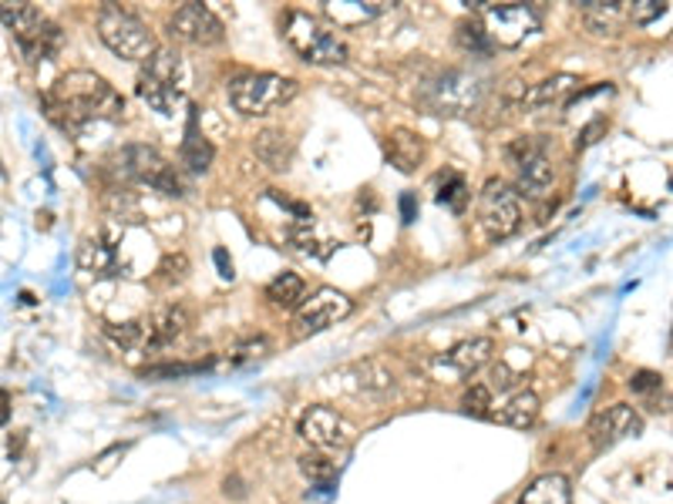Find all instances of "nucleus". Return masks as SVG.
<instances>
[{
	"instance_id": "nucleus-1",
	"label": "nucleus",
	"mask_w": 673,
	"mask_h": 504,
	"mask_svg": "<svg viewBox=\"0 0 673 504\" xmlns=\"http://www.w3.org/2000/svg\"><path fill=\"white\" fill-rule=\"evenodd\" d=\"M47 115L65 131H81L91 122H122L125 98L94 71H68L47 94Z\"/></svg>"
},
{
	"instance_id": "nucleus-2",
	"label": "nucleus",
	"mask_w": 673,
	"mask_h": 504,
	"mask_svg": "<svg viewBox=\"0 0 673 504\" xmlns=\"http://www.w3.org/2000/svg\"><path fill=\"white\" fill-rule=\"evenodd\" d=\"M189 91V65L175 47H159L156 55L141 65L138 75V98L159 115H175Z\"/></svg>"
},
{
	"instance_id": "nucleus-3",
	"label": "nucleus",
	"mask_w": 673,
	"mask_h": 504,
	"mask_svg": "<svg viewBox=\"0 0 673 504\" xmlns=\"http://www.w3.org/2000/svg\"><path fill=\"white\" fill-rule=\"evenodd\" d=\"M297 91L300 84L294 78H283L273 71H250L229 81V105L247 118H263L283 105H290Z\"/></svg>"
},
{
	"instance_id": "nucleus-4",
	"label": "nucleus",
	"mask_w": 673,
	"mask_h": 504,
	"mask_svg": "<svg viewBox=\"0 0 673 504\" xmlns=\"http://www.w3.org/2000/svg\"><path fill=\"white\" fill-rule=\"evenodd\" d=\"M112 172L122 182L149 185V188H156L159 195H169V198L185 195V185H182L175 165H169L152 145H125L122 151H115Z\"/></svg>"
},
{
	"instance_id": "nucleus-5",
	"label": "nucleus",
	"mask_w": 673,
	"mask_h": 504,
	"mask_svg": "<svg viewBox=\"0 0 673 504\" xmlns=\"http://www.w3.org/2000/svg\"><path fill=\"white\" fill-rule=\"evenodd\" d=\"M99 37L105 41V47L112 55L125 58V61H141L146 65L156 55V37L149 31V24L135 18L132 11L118 8V4H105L99 14Z\"/></svg>"
},
{
	"instance_id": "nucleus-6",
	"label": "nucleus",
	"mask_w": 673,
	"mask_h": 504,
	"mask_svg": "<svg viewBox=\"0 0 673 504\" xmlns=\"http://www.w3.org/2000/svg\"><path fill=\"white\" fill-rule=\"evenodd\" d=\"M283 37L310 65H344L347 61V44L304 11H290L283 18Z\"/></svg>"
},
{
	"instance_id": "nucleus-7",
	"label": "nucleus",
	"mask_w": 673,
	"mask_h": 504,
	"mask_svg": "<svg viewBox=\"0 0 673 504\" xmlns=\"http://www.w3.org/2000/svg\"><path fill=\"white\" fill-rule=\"evenodd\" d=\"M482 78L471 71H445L421 88V101L438 115H468L482 101Z\"/></svg>"
},
{
	"instance_id": "nucleus-8",
	"label": "nucleus",
	"mask_w": 673,
	"mask_h": 504,
	"mask_svg": "<svg viewBox=\"0 0 673 504\" xmlns=\"http://www.w3.org/2000/svg\"><path fill=\"white\" fill-rule=\"evenodd\" d=\"M354 313V299L341 289L333 286H320L317 293H310L300 310L294 317V333L304 340V336H313V333H323L330 330L333 323H341Z\"/></svg>"
},
{
	"instance_id": "nucleus-9",
	"label": "nucleus",
	"mask_w": 673,
	"mask_h": 504,
	"mask_svg": "<svg viewBox=\"0 0 673 504\" xmlns=\"http://www.w3.org/2000/svg\"><path fill=\"white\" fill-rule=\"evenodd\" d=\"M478 222L489 232V239H509L522 226V206L518 195L505 182H486L478 195Z\"/></svg>"
},
{
	"instance_id": "nucleus-10",
	"label": "nucleus",
	"mask_w": 673,
	"mask_h": 504,
	"mask_svg": "<svg viewBox=\"0 0 673 504\" xmlns=\"http://www.w3.org/2000/svg\"><path fill=\"white\" fill-rule=\"evenodd\" d=\"M539 21L543 14L533 4H492L486 11V31L502 47H518L525 37H533L539 31Z\"/></svg>"
},
{
	"instance_id": "nucleus-11",
	"label": "nucleus",
	"mask_w": 673,
	"mask_h": 504,
	"mask_svg": "<svg viewBox=\"0 0 673 504\" xmlns=\"http://www.w3.org/2000/svg\"><path fill=\"white\" fill-rule=\"evenodd\" d=\"M297 434L317 447V450H341V447H351L354 444V424H347L341 414H336L333 408H307L300 414V424H297Z\"/></svg>"
},
{
	"instance_id": "nucleus-12",
	"label": "nucleus",
	"mask_w": 673,
	"mask_h": 504,
	"mask_svg": "<svg viewBox=\"0 0 673 504\" xmlns=\"http://www.w3.org/2000/svg\"><path fill=\"white\" fill-rule=\"evenodd\" d=\"M509 159L518 169V188L525 195H546V188L552 185V162H549V151L546 141L539 138H518L515 145H509Z\"/></svg>"
},
{
	"instance_id": "nucleus-13",
	"label": "nucleus",
	"mask_w": 673,
	"mask_h": 504,
	"mask_svg": "<svg viewBox=\"0 0 673 504\" xmlns=\"http://www.w3.org/2000/svg\"><path fill=\"white\" fill-rule=\"evenodd\" d=\"M169 34L182 44H192V47H213L226 37L223 21L206 4H182L169 18Z\"/></svg>"
},
{
	"instance_id": "nucleus-14",
	"label": "nucleus",
	"mask_w": 673,
	"mask_h": 504,
	"mask_svg": "<svg viewBox=\"0 0 673 504\" xmlns=\"http://www.w3.org/2000/svg\"><path fill=\"white\" fill-rule=\"evenodd\" d=\"M492 350H495V343H492L489 336L461 340V343H455L448 353L435 357L431 370H435L438 380H465V377L478 374V370H482V367L492 360Z\"/></svg>"
},
{
	"instance_id": "nucleus-15",
	"label": "nucleus",
	"mask_w": 673,
	"mask_h": 504,
	"mask_svg": "<svg viewBox=\"0 0 673 504\" xmlns=\"http://www.w3.org/2000/svg\"><path fill=\"white\" fill-rule=\"evenodd\" d=\"M640 431H643V417L637 414V408H630V403H613V408L600 411L586 427L593 450H609L619 440L637 437Z\"/></svg>"
},
{
	"instance_id": "nucleus-16",
	"label": "nucleus",
	"mask_w": 673,
	"mask_h": 504,
	"mask_svg": "<svg viewBox=\"0 0 673 504\" xmlns=\"http://www.w3.org/2000/svg\"><path fill=\"white\" fill-rule=\"evenodd\" d=\"M492 421L505 424V427H515V431H525L539 421V397L533 390H515L502 408L492 411Z\"/></svg>"
},
{
	"instance_id": "nucleus-17",
	"label": "nucleus",
	"mask_w": 673,
	"mask_h": 504,
	"mask_svg": "<svg viewBox=\"0 0 673 504\" xmlns=\"http://www.w3.org/2000/svg\"><path fill=\"white\" fill-rule=\"evenodd\" d=\"M78 266L84 270V273H91V276H115V270L122 266L118 263V252L99 236H88V239H81V245H78Z\"/></svg>"
},
{
	"instance_id": "nucleus-18",
	"label": "nucleus",
	"mask_w": 673,
	"mask_h": 504,
	"mask_svg": "<svg viewBox=\"0 0 673 504\" xmlns=\"http://www.w3.org/2000/svg\"><path fill=\"white\" fill-rule=\"evenodd\" d=\"M192 323L189 310L182 302H169V307H159L152 317H149V346H162V343H172L175 336L185 333V327Z\"/></svg>"
},
{
	"instance_id": "nucleus-19",
	"label": "nucleus",
	"mask_w": 673,
	"mask_h": 504,
	"mask_svg": "<svg viewBox=\"0 0 673 504\" xmlns=\"http://www.w3.org/2000/svg\"><path fill=\"white\" fill-rule=\"evenodd\" d=\"M253 148H256V159H260L263 165H270L273 172L290 169V159H294V141L286 138L283 131H276V128L260 131Z\"/></svg>"
},
{
	"instance_id": "nucleus-20",
	"label": "nucleus",
	"mask_w": 673,
	"mask_h": 504,
	"mask_svg": "<svg viewBox=\"0 0 673 504\" xmlns=\"http://www.w3.org/2000/svg\"><path fill=\"white\" fill-rule=\"evenodd\" d=\"M572 501V488L562 474H543L528 484L515 504H569Z\"/></svg>"
},
{
	"instance_id": "nucleus-21",
	"label": "nucleus",
	"mask_w": 673,
	"mask_h": 504,
	"mask_svg": "<svg viewBox=\"0 0 673 504\" xmlns=\"http://www.w3.org/2000/svg\"><path fill=\"white\" fill-rule=\"evenodd\" d=\"M575 84H580V81H575L572 75H552V78L533 84L528 91H522L518 101H522V108H549L552 101H562Z\"/></svg>"
},
{
	"instance_id": "nucleus-22",
	"label": "nucleus",
	"mask_w": 673,
	"mask_h": 504,
	"mask_svg": "<svg viewBox=\"0 0 673 504\" xmlns=\"http://www.w3.org/2000/svg\"><path fill=\"white\" fill-rule=\"evenodd\" d=\"M0 18H4V27L14 34V41L34 34L37 27L47 24V18L34 8V4H24V0H8L4 8H0Z\"/></svg>"
},
{
	"instance_id": "nucleus-23",
	"label": "nucleus",
	"mask_w": 673,
	"mask_h": 504,
	"mask_svg": "<svg viewBox=\"0 0 673 504\" xmlns=\"http://www.w3.org/2000/svg\"><path fill=\"white\" fill-rule=\"evenodd\" d=\"M18 47H21V55H24L31 65L47 61V58H52L55 50L61 47V27L47 21V24H44V27H37L34 34L21 37V41H18Z\"/></svg>"
},
{
	"instance_id": "nucleus-24",
	"label": "nucleus",
	"mask_w": 673,
	"mask_h": 504,
	"mask_svg": "<svg viewBox=\"0 0 673 504\" xmlns=\"http://www.w3.org/2000/svg\"><path fill=\"white\" fill-rule=\"evenodd\" d=\"M421 156H424V145H421V138H418L414 131L398 128V131L388 135V159H391L401 172H414L418 162H421Z\"/></svg>"
},
{
	"instance_id": "nucleus-25",
	"label": "nucleus",
	"mask_w": 673,
	"mask_h": 504,
	"mask_svg": "<svg viewBox=\"0 0 673 504\" xmlns=\"http://www.w3.org/2000/svg\"><path fill=\"white\" fill-rule=\"evenodd\" d=\"M380 11H384V4H364V0H327L323 4V14L341 27H357V24L377 18Z\"/></svg>"
},
{
	"instance_id": "nucleus-26",
	"label": "nucleus",
	"mask_w": 673,
	"mask_h": 504,
	"mask_svg": "<svg viewBox=\"0 0 673 504\" xmlns=\"http://www.w3.org/2000/svg\"><path fill=\"white\" fill-rule=\"evenodd\" d=\"M580 11H583V21H586V27L593 31V34H616V24L623 21V4H613V0H583L580 4Z\"/></svg>"
},
{
	"instance_id": "nucleus-27",
	"label": "nucleus",
	"mask_w": 673,
	"mask_h": 504,
	"mask_svg": "<svg viewBox=\"0 0 673 504\" xmlns=\"http://www.w3.org/2000/svg\"><path fill=\"white\" fill-rule=\"evenodd\" d=\"M182 165L189 172H206L213 165V145L199 135V125H196V115L189 122V131H185V141H182Z\"/></svg>"
},
{
	"instance_id": "nucleus-28",
	"label": "nucleus",
	"mask_w": 673,
	"mask_h": 504,
	"mask_svg": "<svg viewBox=\"0 0 673 504\" xmlns=\"http://www.w3.org/2000/svg\"><path fill=\"white\" fill-rule=\"evenodd\" d=\"M304 279L297 273H280L276 279H270L266 286V299L273 302V307L280 310H300V302H304Z\"/></svg>"
},
{
	"instance_id": "nucleus-29",
	"label": "nucleus",
	"mask_w": 673,
	"mask_h": 504,
	"mask_svg": "<svg viewBox=\"0 0 673 504\" xmlns=\"http://www.w3.org/2000/svg\"><path fill=\"white\" fill-rule=\"evenodd\" d=\"M344 374L354 377V390H367V393H384V390H391L395 387V377L391 370L377 364V360H364V364H354L347 367Z\"/></svg>"
},
{
	"instance_id": "nucleus-30",
	"label": "nucleus",
	"mask_w": 673,
	"mask_h": 504,
	"mask_svg": "<svg viewBox=\"0 0 673 504\" xmlns=\"http://www.w3.org/2000/svg\"><path fill=\"white\" fill-rule=\"evenodd\" d=\"M455 44L465 50V55H471V58H489L492 50H495V41L489 37L486 24H478L475 18L458 24V31H455Z\"/></svg>"
},
{
	"instance_id": "nucleus-31",
	"label": "nucleus",
	"mask_w": 673,
	"mask_h": 504,
	"mask_svg": "<svg viewBox=\"0 0 673 504\" xmlns=\"http://www.w3.org/2000/svg\"><path fill=\"white\" fill-rule=\"evenodd\" d=\"M300 474L310 481V484H317V488H333L336 484V461H330L327 454H304L300 458Z\"/></svg>"
},
{
	"instance_id": "nucleus-32",
	"label": "nucleus",
	"mask_w": 673,
	"mask_h": 504,
	"mask_svg": "<svg viewBox=\"0 0 673 504\" xmlns=\"http://www.w3.org/2000/svg\"><path fill=\"white\" fill-rule=\"evenodd\" d=\"M109 340L118 343L122 350H138V346H149V323H115V327H105Z\"/></svg>"
},
{
	"instance_id": "nucleus-33",
	"label": "nucleus",
	"mask_w": 673,
	"mask_h": 504,
	"mask_svg": "<svg viewBox=\"0 0 673 504\" xmlns=\"http://www.w3.org/2000/svg\"><path fill=\"white\" fill-rule=\"evenodd\" d=\"M465 411L468 414H475V417H492V387L489 383H471L468 387V393H465Z\"/></svg>"
},
{
	"instance_id": "nucleus-34",
	"label": "nucleus",
	"mask_w": 673,
	"mask_h": 504,
	"mask_svg": "<svg viewBox=\"0 0 673 504\" xmlns=\"http://www.w3.org/2000/svg\"><path fill=\"white\" fill-rule=\"evenodd\" d=\"M670 11V4H660V0H637V4L627 11V18L640 27H650L653 21H660Z\"/></svg>"
},
{
	"instance_id": "nucleus-35",
	"label": "nucleus",
	"mask_w": 673,
	"mask_h": 504,
	"mask_svg": "<svg viewBox=\"0 0 673 504\" xmlns=\"http://www.w3.org/2000/svg\"><path fill=\"white\" fill-rule=\"evenodd\" d=\"M465 198H468V188H465V179L461 175H448V182L442 185L438 192V202L442 206H452V209H465Z\"/></svg>"
},
{
	"instance_id": "nucleus-36",
	"label": "nucleus",
	"mask_w": 673,
	"mask_h": 504,
	"mask_svg": "<svg viewBox=\"0 0 673 504\" xmlns=\"http://www.w3.org/2000/svg\"><path fill=\"white\" fill-rule=\"evenodd\" d=\"M159 273L172 283V279H185L189 276V260L182 256V252H175V256H166L159 263Z\"/></svg>"
},
{
	"instance_id": "nucleus-37",
	"label": "nucleus",
	"mask_w": 673,
	"mask_h": 504,
	"mask_svg": "<svg viewBox=\"0 0 673 504\" xmlns=\"http://www.w3.org/2000/svg\"><path fill=\"white\" fill-rule=\"evenodd\" d=\"M630 390L634 393H657V390H663V380L657 377V374H650V370H640V374H634L630 377Z\"/></svg>"
},
{
	"instance_id": "nucleus-38",
	"label": "nucleus",
	"mask_w": 673,
	"mask_h": 504,
	"mask_svg": "<svg viewBox=\"0 0 673 504\" xmlns=\"http://www.w3.org/2000/svg\"><path fill=\"white\" fill-rule=\"evenodd\" d=\"M213 260H216L223 279H232V276H236V273H232V260L226 256V249H216V252H213Z\"/></svg>"
},
{
	"instance_id": "nucleus-39",
	"label": "nucleus",
	"mask_w": 673,
	"mask_h": 504,
	"mask_svg": "<svg viewBox=\"0 0 673 504\" xmlns=\"http://www.w3.org/2000/svg\"><path fill=\"white\" fill-rule=\"evenodd\" d=\"M401 213H404V222H414L418 206H414V195H411V192H404V195H401Z\"/></svg>"
}]
</instances>
